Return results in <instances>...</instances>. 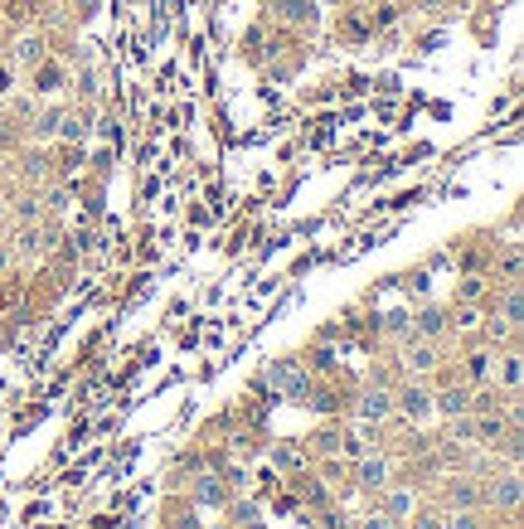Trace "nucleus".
<instances>
[{
  "mask_svg": "<svg viewBox=\"0 0 524 529\" xmlns=\"http://www.w3.org/2000/svg\"><path fill=\"white\" fill-rule=\"evenodd\" d=\"M389 413H394V398H389V394H379V389H369V394L359 398V418H364V423H384Z\"/></svg>",
  "mask_w": 524,
  "mask_h": 529,
  "instance_id": "nucleus-1",
  "label": "nucleus"
},
{
  "mask_svg": "<svg viewBox=\"0 0 524 529\" xmlns=\"http://www.w3.org/2000/svg\"><path fill=\"white\" fill-rule=\"evenodd\" d=\"M359 486H369V491H374V486H389V461H384V456H369V461L359 466Z\"/></svg>",
  "mask_w": 524,
  "mask_h": 529,
  "instance_id": "nucleus-2",
  "label": "nucleus"
},
{
  "mask_svg": "<svg viewBox=\"0 0 524 529\" xmlns=\"http://www.w3.org/2000/svg\"><path fill=\"white\" fill-rule=\"evenodd\" d=\"M427 413H432V398H427L422 389H403V418L418 423V418H427Z\"/></svg>",
  "mask_w": 524,
  "mask_h": 529,
  "instance_id": "nucleus-3",
  "label": "nucleus"
},
{
  "mask_svg": "<svg viewBox=\"0 0 524 529\" xmlns=\"http://www.w3.org/2000/svg\"><path fill=\"white\" fill-rule=\"evenodd\" d=\"M491 500H495V505H505V510H515V505H520V481H515V476H505V481L491 491Z\"/></svg>",
  "mask_w": 524,
  "mask_h": 529,
  "instance_id": "nucleus-4",
  "label": "nucleus"
},
{
  "mask_svg": "<svg viewBox=\"0 0 524 529\" xmlns=\"http://www.w3.org/2000/svg\"><path fill=\"white\" fill-rule=\"evenodd\" d=\"M520 355H505V359H500V384H505V389H520Z\"/></svg>",
  "mask_w": 524,
  "mask_h": 529,
  "instance_id": "nucleus-5",
  "label": "nucleus"
},
{
  "mask_svg": "<svg viewBox=\"0 0 524 529\" xmlns=\"http://www.w3.org/2000/svg\"><path fill=\"white\" fill-rule=\"evenodd\" d=\"M437 364V355L427 350V345H418V350H408V369H432Z\"/></svg>",
  "mask_w": 524,
  "mask_h": 529,
  "instance_id": "nucleus-6",
  "label": "nucleus"
},
{
  "mask_svg": "<svg viewBox=\"0 0 524 529\" xmlns=\"http://www.w3.org/2000/svg\"><path fill=\"white\" fill-rule=\"evenodd\" d=\"M437 408H442V413H461V408H466V394H461V389H447Z\"/></svg>",
  "mask_w": 524,
  "mask_h": 529,
  "instance_id": "nucleus-7",
  "label": "nucleus"
},
{
  "mask_svg": "<svg viewBox=\"0 0 524 529\" xmlns=\"http://www.w3.org/2000/svg\"><path fill=\"white\" fill-rule=\"evenodd\" d=\"M408 510H413V496L408 491H394L389 496V515H408Z\"/></svg>",
  "mask_w": 524,
  "mask_h": 529,
  "instance_id": "nucleus-8",
  "label": "nucleus"
},
{
  "mask_svg": "<svg viewBox=\"0 0 524 529\" xmlns=\"http://www.w3.org/2000/svg\"><path fill=\"white\" fill-rule=\"evenodd\" d=\"M49 515H54V505H49V500H39V505H29V510H24V520H49Z\"/></svg>",
  "mask_w": 524,
  "mask_h": 529,
  "instance_id": "nucleus-9",
  "label": "nucleus"
},
{
  "mask_svg": "<svg viewBox=\"0 0 524 529\" xmlns=\"http://www.w3.org/2000/svg\"><path fill=\"white\" fill-rule=\"evenodd\" d=\"M287 15H292V20L306 15V20H311V5H306V0H287Z\"/></svg>",
  "mask_w": 524,
  "mask_h": 529,
  "instance_id": "nucleus-10",
  "label": "nucleus"
},
{
  "mask_svg": "<svg viewBox=\"0 0 524 529\" xmlns=\"http://www.w3.org/2000/svg\"><path fill=\"white\" fill-rule=\"evenodd\" d=\"M272 461H277V466H292V461H297V452H292V447H277V452H272Z\"/></svg>",
  "mask_w": 524,
  "mask_h": 529,
  "instance_id": "nucleus-11",
  "label": "nucleus"
},
{
  "mask_svg": "<svg viewBox=\"0 0 524 529\" xmlns=\"http://www.w3.org/2000/svg\"><path fill=\"white\" fill-rule=\"evenodd\" d=\"M422 330H427V335H432V330H437V325H442V320H437V311H422V320H418Z\"/></svg>",
  "mask_w": 524,
  "mask_h": 529,
  "instance_id": "nucleus-12",
  "label": "nucleus"
},
{
  "mask_svg": "<svg viewBox=\"0 0 524 529\" xmlns=\"http://www.w3.org/2000/svg\"><path fill=\"white\" fill-rule=\"evenodd\" d=\"M364 529H389V520H369V525H364Z\"/></svg>",
  "mask_w": 524,
  "mask_h": 529,
  "instance_id": "nucleus-13",
  "label": "nucleus"
}]
</instances>
